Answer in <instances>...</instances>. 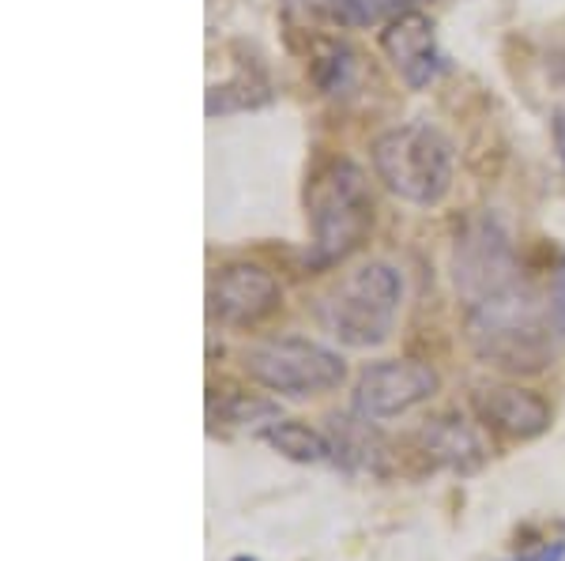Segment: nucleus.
I'll return each mask as SVG.
<instances>
[{
    "label": "nucleus",
    "instance_id": "obj_11",
    "mask_svg": "<svg viewBox=\"0 0 565 561\" xmlns=\"http://www.w3.org/2000/svg\"><path fill=\"white\" fill-rule=\"evenodd\" d=\"M418 449L423 456L437 467H449V472H476L487 460V449H482L479 433L468 427L463 419H452V414H441V419H430L423 430H418Z\"/></svg>",
    "mask_w": 565,
    "mask_h": 561
},
{
    "label": "nucleus",
    "instance_id": "obj_18",
    "mask_svg": "<svg viewBox=\"0 0 565 561\" xmlns=\"http://www.w3.org/2000/svg\"><path fill=\"white\" fill-rule=\"evenodd\" d=\"M238 561H253V558H238Z\"/></svg>",
    "mask_w": 565,
    "mask_h": 561
},
{
    "label": "nucleus",
    "instance_id": "obj_3",
    "mask_svg": "<svg viewBox=\"0 0 565 561\" xmlns=\"http://www.w3.org/2000/svg\"><path fill=\"white\" fill-rule=\"evenodd\" d=\"M373 223L370 181L354 162L324 166L309 185V226H313V268H332L362 246Z\"/></svg>",
    "mask_w": 565,
    "mask_h": 561
},
{
    "label": "nucleus",
    "instance_id": "obj_14",
    "mask_svg": "<svg viewBox=\"0 0 565 561\" xmlns=\"http://www.w3.org/2000/svg\"><path fill=\"white\" fill-rule=\"evenodd\" d=\"M276 414H279L276 403L257 400L249 392H223L218 403L212 400V419L226 422V427H257V422H268Z\"/></svg>",
    "mask_w": 565,
    "mask_h": 561
},
{
    "label": "nucleus",
    "instance_id": "obj_2",
    "mask_svg": "<svg viewBox=\"0 0 565 561\" xmlns=\"http://www.w3.org/2000/svg\"><path fill=\"white\" fill-rule=\"evenodd\" d=\"M399 302H404L399 271L385 260H370V265L354 268L348 279H340V287H332L317 302V321L343 347L366 350L381 347L392 336Z\"/></svg>",
    "mask_w": 565,
    "mask_h": 561
},
{
    "label": "nucleus",
    "instance_id": "obj_5",
    "mask_svg": "<svg viewBox=\"0 0 565 561\" xmlns=\"http://www.w3.org/2000/svg\"><path fill=\"white\" fill-rule=\"evenodd\" d=\"M242 369L249 381H257L276 396H290V400L332 392L348 377V366L335 350L298 336L253 343L242 355Z\"/></svg>",
    "mask_w": 565,
    "mask_h": 561
},
{
    "label": "nucleus",
    "instance_id": "obj_10",
    "mask_svg": "<svg viewBox=\"0 0 565 561\" xmlns=\"http://www.w3.org/2000/svg\"><path fill=\"white\" fill-rule=\"evenodd\" d=\"M476 411L490 430L513 441H532L551 430V407L521 385H494L476 392Z\"/></svg>",
    "mask_w": 565,
    "mask_h": 561
},
{
    "label": "nucleus",
    "instance_id": "obj_7",
    "mask_svg": "<svg viewBox=\"0 0 565 561\" xmlns=\"http://www.w3.org/2000/svg\"><path fill=\"white\" fill-rule=\"evenodd\" d=\"M441 388L434 366L415 358H392L366 366L354 385V411L366 422H385L396 414H407L412 407L426 403Z\"/></svg>",
    "mask_w": 565,
    "mask_h": 561
},
{
    "label": "nucleus",
    "instance_id": "obj_15",
    "mask_svg": "<svg viewBox=\"0 0 565 561\" xmlns=\"http://www.w3.org/2000/svg\"><path fill=\"white\" fill-rule=\"evenodd\" d=\"M513 561H565V542H546V547L532 550V554H521Z\"/></svg>",
    "mask_w": 565,
    "mask_h": 561
},
{
    "label": "nucleus",
    "instance_id": "obj_1",
    "mask_svg": "<svg viewBox=\"0 0 565 561\" xmlns=\"http://www.w3.org/2000/svg\"><path fill=\"white\" fill-rule=\"evenodd\" d=\"M565 339V291L535 294L513 283L468 310V343L490 366L509 374H540Z\"/></svg>",
    "mask_w": 565,
    "mask_h": 561
},
{
    "label": "nucleus",
    "instance_id": "obj_17",
    "mask_svg": "<svg viewBox=\"0 0 565 561\" xmlns=\"http://www.w3.org/2000/svg\"><path fill=\"white\" fill-rule=\"evenodd\" d=\"M551 76H554V79H562V84H565V53H558V57L551 61Z\"/></svg>",
    "mask_w": 565,
    "mask_h": 561
},
{
    "label": "nucleus",
    "instance_id": "obj_9",
    "mask_svg": "<svg viewBox=\"0 0 565 561\" xmlns=\"http://www.w3.org/2000/svg\"><path fill=\"white\" fill-rule=\"evenodd\" d=\"M381 50L392 61V68L404 76L407 87H430L441 72V53H437L434 23L423 12H404L399 20L385 23L381 31Z\"/></svg>",
    "mask_w": 565,
    "mask_h": 561
},
{
    "label": "nucleus",
    "instance_id": "obj_16",
    "mask_svg": "<svg viewBox=\"0 0 565 561\" xmlns=\"http://www.w3.org/2000/svg\"><path fill=\"white\" fill-rule=\"evenodd\" d=\"M554 143H558V159L565 166V110L558 114V121H554Z\"/></svg>",
    "mask_w": 565,
    "mask_h": 561
},
{
    "label": "nucleus",
    "instance_id": "obj_8",
    "mask_svg": "<svg viewBox=\"0 0 565 561\" xmlns=\"http://www.w3.org/2000/svg\"><path fill=\"white\" fill-rule=\"evenodd\" d=\"M279 283L260 265H231L212 279L207 313L226 328H257L279 310Z\"/></svg>",
    "mask_w": 565,
    "mask_h": 561
},
{
    "label": "nucleus",
    "instance_id": "obj_4",
    "mask_svg": "<svg viewBox=\"0 0 565 561\" xmlns=\"http://www.w3.org/2000/svg\"><path fill=\"white\" fill-rule=\"evenodd\" d=\"M373 174L399 201L441 204L452 188V143L434 125H399L373 143Z\"/></svg>",
    "mask_w": 565,
    "mask_h": 561
},
{
    "label": "nucleus",
    "instance_id": "obj_12",
    "mask_svg": "<svg viewBox=\"0 0 565 561\" xmlns=\"http://www.w3.org/2000/svg\"><path fill=\"white\" fill-rule=\"evenodd\" d=\"M264 441L279 452V456L295 460V464H324L332 460V445L321 438L317 430H309L306 422H282L276 419L268 430H264Z\"/></svg>",
    "mask_w": 565,
    "mask_h": 561
},
{
    "label": "nucleus",
    "instance_id": "obj_13",
    "mask_svg": "<svg viewBox=\"0 0 565 561\" xmlns=\"http://www.w3.org/2000/svg\"><path fill=\"white\" fill-rule=\"evenodd\" d=\"M426 0H324V12L340 26H377L392 23L404 12H418Z\"/></svg>",
    "mask_w": 565,
    "mask_h": 561
},
{
    "label": "nucleus",
    "instance_id": "obj_6",
    "mask_svg": "<svg viewBox=\"0 0 565 561\" xmlns=\"http://www.w3.org/2000/svg\"><path fill=\"white\" fill-rule=\"evenodd\" d=\"M452 279H457V294L468 310L509 291L516 283V252L505 226L490 215L463 223L457 246H452Z\"/></svg>",
    "mask_w": 565,
    "mask_h": 561
}]
</instances>
